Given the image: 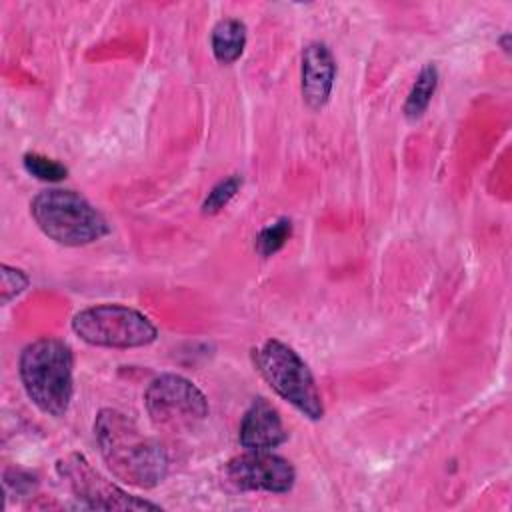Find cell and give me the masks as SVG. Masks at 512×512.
Listing matches in <instances>:
<instances>
[{"label": "cell", "instance_id": "3957f363", "mask_svg": "<svg viewBox=\"0 0 512 512\" xmlns=\"http://www.w3.org/2000/svg\"><path fill=\"white\" fill-rule=\"evenodd\" d=\"M30 216L40 232L60 246H88L110 234L104 214L80 192L68 188L40 190L30 202Z\"/></svg>", "mask_w": 512, "mask_h": 512}, {"label": "cell", "instance_id": "6da1fadb", "mask_svg": "<svg viewBox=\"0 0 512 512\" xmlns=\"http://www.w3.org/2000/svg\"><path fill=\"white\" fill-rule=\"evenodd\" d=\"M94 438L106 468L120 482L148 490L166 478L168 454L164 446L128 414L102 408L94 420Z\"/></svg>", "mask_w": 512, "mask_h": 512}, {"label": "cell", "instance_id": "52a82bcc", "mask_svg": "<svg viewBox=\"0 0 512 512\" xmlns=\"http://www.w3.org/2000/svg\"><path fill=\"white\" fill-rule=\"evenodd\" d=\"M56 472L68 490L92 510H158L160 506L132 496L102 476L84 454L70 452L56 460Z\"/></svg>", "mask_w": 512, "mask_h": 512}, {"label": "cell", "instance_id": "9c48e42d", "mask_svg": "<svg viewBox=\"0 0 512 512\" xmlns=\"http://www.w3.org/2000/svg\"><path fill=\"white\" fill-rule=\"evenodd\" d=\"M336 72L338 66L334 54L324 42H310L304 46L300 58V92L310 110H320L328 104Z\"/></svg>", "mask_w": 512, "mask_h": 512}, {"label": "cell", "instance_id": "5bb4252c", "mask_svg": "<svg viewBox=\"0 0 512 512\" xmlns=\"http://www.w3.org/2000/svg\"><path fill=\"white\" fill-rule=\"evenodd\" d=\"M242 182L244 180L240 174H230V176L222 178L220 182H216L202 202V214L214 216V214L222 212L230 204V200L240 192Z\"/></svg>", "mask_w": 512, "mask_h": 512}, {"label": "cell", "instance_id": "e0dca14e", "mask_svg": "<svg viewBox=\"0 0 512 512\" xmlns=\"http://www.w3.org/2000/svg\"><path fill=\"white\" fill-rule=\"evenodd\" d=\"M498 44L502 46V50L504 52H510V34L506 32V34H502L500 38H498Z\"/></svg>", "mask_w": 512, "mask_h": 512}, {"label": "cell", "instance_id": "5b68a950", "mask_svg": "<svg viewBox=\"0 0 512 512\" xmlns=\"http://www.w3.org/2000/svg\"><path fill=\"white\" fill-rule=\"evenodd\" d=\"M72 332L90 346L142 348L158 338L156 324L140 310L124 304H96L72 316Z\"/></svg>", "mask_w": 512, "mask_h": 512}, {"label": "cell", "instance_id": "ba28073f", "mask_svg": "<svg viewBox=\"0 0 512 512\" xmlns=\"http://www.w3.org/2000/svg\"><path fill=\"white\" fill-rule=\"evenodd\" d=\"M224 478L242 492L286 494L296 484V468L272 450H246L226 462Z\"/></svg>", "mask_w": 512, "mask_h": 512}, {"label": "cell", "instance_id": "4fadbf2b", "mask_svg": "<svg viewBox=\"0 0 512 512\" xmlns=\"http://www.w3.org/2000/svg\"><path fill=\"white\" fill-rule=\"evenodd\" d=\"M290 236H292V220L282 216V218H276L274 222L266 224L256 234L254 248L262 258H270L284 248V244L290 240Z\"/></svg>", "mask_w": 512, "mask_h": 512}, {"label": "cell", "instance_id": "277c9868", "mask_svg": "<svg viewBox=\"0 0 512 512\" xmlns=\"http://www.w3.org/2000/svg\"><path fill=\"white\" fill-rule=\"evenodd\" d=\"M254 364L268 386L300 414L322 420L324 402L314 374L300 354L282 340L268 338L254 350Z\"/></svg>", "mask_w": 512, "mask_h": 512}, {"label": "cell", "instance_id": "9a60e30c", "mask_svg": "<svg viewBox=\"0 0 512 512\" xmlns=\"http://www.w3.org/2000/svg\"><path fill=\"white\" fill-rule=\"evenodd\" d=\"M22 164L30 176L42 182H60L68 176V168L64 164H60L54 158L42 156L38 152H26L22 158Z\"/></svg>", "mask_w": 512, "mask_h": 512}, {"label": "cell", "instance_id": "2e32d148", "mask_svg": "<svg viewBox=\"0 0 512 512\" xmlns=\"http://www.w3.org/2000/svg\"><path fill=\"white\" fill-rule=\"evenodd\" d=\"M30 284V278L24 270L10 266V264H2L0 266V300L2 304H8L10 300H14L16 296H20Z\"/></svg>", "mask_w": 512, "mask_h": 512}, {"label": "cell", "instance_id": "8992f818", "mask_svg": "<svg viewBox=\"0 0 512 512\" xmlns=\"http://www.w3.org/2000/svg\"><path fill=\"white\" fill-rule=\"evenodd\" d=\"M144 408L158 430L188 432L206 420V394L186 376L160 374L144 392Z\"/></svg>", "mask_w": 512, "mask_h": 512}, {"label": "cell", "instance_id": "8fae6325", "mask_svg": "<svg viewBox=\"0 0 512 512\" xmlns=\"http://www.w3.org/2000/svg\"><path fill=\"white\" fill-rule=\"evenodd\" d=\"M248 28L240 18H222L214 24L210 34V48L216 62L230 66L244 54Z\"/></svg>", "mask_w": 512, "mask_h": 512}, {"label": "cell", "instance_id": "7c38bea8", "mask_svg": "<svg viewBox=\"0 0 512 512\" xmlns=\"http://www.w3.org/2000/svg\"><path fill=\"white\" fill-rule=\"evenodd\" d=\"M436 86H438V68L430 62V64L422 66V70L418 72V76L406 96V102L402 108L406 120L416 122L424 116V112L428 110V106L432 102Z\"/></svg>", "mask_w": 512, "mask_h": 512}, {"label": "cell", "instance_id": "30bf717a", "mask_svg": "<svg viewBox=\"0 0 512 512\" xmlns=\"http://www.w3.org/2000/svg\"><path fill=\"white\" fill-rule=\"evenodd\" d=\"M288 440V430L280 418V412L272 402L256 396L246 408L240 428L238 442L244 450H274Z\"/></svg>", "mask_w": 512, "mask_h": 512}, {"label": "cell", "instance_id": "7a4b0ae2", "mask_svg": "<svg viewBox=\"0 0 512 512\" xmlns=\"http://www.w3.org/2000/svg\"><path fill=\"white\" fill-rule=\"evenodd\" d=\"M18 376L30 402L44 414L62 418L74 396V354L60 338H40L24 346Z\"/></svg>", "mask_w": 512, "mask_h": 512}]
</instances>
